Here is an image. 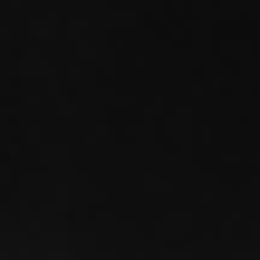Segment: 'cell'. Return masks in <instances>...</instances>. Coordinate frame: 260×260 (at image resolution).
<instances>
[{
  "instance_id": "6da1fadb",
  "label": "cell",
  "mask_w": 260,
  "mask_h": 260,
  "mask_svg": "<svg viewBox=\"0 0 260 260\" xmlns=\"http://www.w3.org/2000/svg\"><path fill=\"white\" fill-rule=\"evenodd\" d=\"M0 260H260V0H0Z\"/></svg>"
}]
</instances>
